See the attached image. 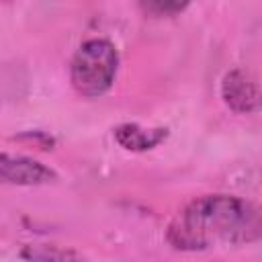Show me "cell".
<instances>
[{
  "label": "cell",
  "instance_id": "obj_1",
  "mask_svg": "<svg viewBox=\"0 0 262 262\" xmlns=\"http://www.w3.org/2000/svg\"><path fill=\"white\" fill-rule=\"evenodd\" d=\"M260 235V209L233 194H203L192 199L166 229L168 244L180 252L254 244Z\"/></svg>",
  "mask_w": 262,
  "mask_h": 262
},
{
  "label": "cell",
  "instance_id": "obj_2",
  "mask_svg": "<svg viewBox=\"0 0 262 262\" xmlns=\"http://www.w3.org/2000/svg\"><path fill=\"white\" fill-rule=\"evenodd\" d=\"M119 72V51L108 39H88L72 55L70 82L84 98H98L106 94Z\"/></svg>",
  "mask_w": 262,
  "mask_h": 262
},
{
  "label": "cell",
  "instance_id": "obj_3",
  "mask_svg": "<svg viewBox=\"0 0 262 262\" xmlns=\"http://www.w3.org/2000/svg\"><path fill=\"white\" fill-rule=\"evenodd\" d=\"M57 180V172L23 154L0 151V184L6 186H43Z\"/></svg>",
  "mask_w": 262,
  "mask_h": 262
},
{
  "label": "cell",
  "instance_id": "obj_4",
  "mask_svg": "<svg viewBox=\"0 0 262 262\" xmlns=\"http://www.w3.org/2000/svg\"><path fill=\"white\" fill-rule=\"evenodd\" d=\"M221 98L223 102L239 115L258 111L260 92L256 80L244 70H229L221 80Z\"/></svg>",
  "mask_w": 262,
  "mask_h": 262
},
{
  "label": "cell",
  "instance_id": "obj_5",
  "mask_svg": "<svg viewBox=\"0 0 262 262\" xmlns=\"http://www.w3.org/2000/svg\"><path fill=\"white\" fill-rule=\"evenodd\" d=\"M115 141L127 151H147L158 147L166 137V127H141L137 123H123L115 127Z\"/></svg>",
  "mask_w": 262,
  "mask_h": 262
},
{
  "label": "cell",
  "instance_id": "obj_6",
  "mask_svg": "<svg viewBox=\"0 0 262 262\" xmlns=\"http://www.w3.org/2000/svg\"><path fill=\"white\" fill-rule=\"evenodd\" d=\"M20 256L29 262H82V256L72 248L31 244L20 250Z\"/></svg>",
  "mask_w": 262,
  "mask_h": 262
},
{
  "label": "cell",
  "instance_id": "obj_7",
  "mask_svg": "<svg viewBox=\"0 0 262 262\" xmlns=\"http://www.w3.org/2000/svg\"><path fill=\"white\" fill-rule=\"evenodd\" d=\"M143 12L151 16H174L182 12L188 4L186 2H162V0H151V2H141L139 4Z\"/></svg>",
  "mask_w": 262,
  "mask_h": 262
}]
</instances>
